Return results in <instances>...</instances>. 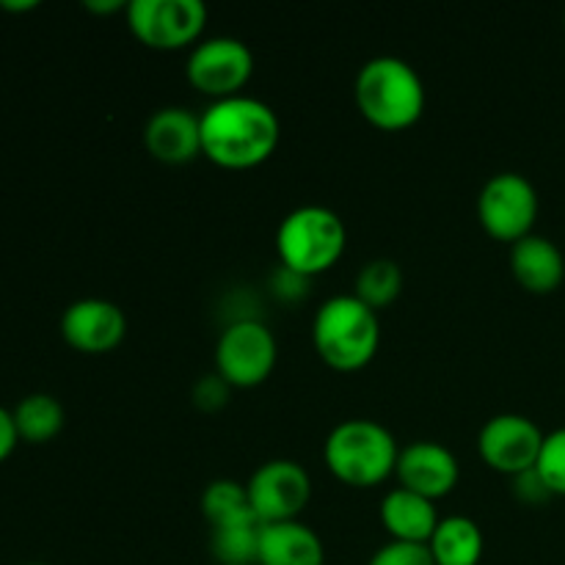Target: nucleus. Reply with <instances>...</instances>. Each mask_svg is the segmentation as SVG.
I'll list each match as a JSON object with an SVG mask.
<instances>
[{
    "mask_svg": "<svg viewBox=\"0 0 565 565\" xmlns=\"http://www.w3.org/2000/svg\"><path fill=\"white\" fill-rule=\"evenodd\" d=\"M11 417H14L17 436L25 445H47L64 430L66 423L64 406L53 395H44V392H33V395L22 397L14 412H11Z\"/></svg>",
    "mask_w": 565,
    "mask_h": 565,
    "instance_id": "nucleus-20",
    "label": "nucleus"
},
{
    "mask_svg": "<svg viewBox=\"0 0 565 565\" xmlns=\"http://www.w3.org/2000/svg\"><path fill=\"white\" fill-rule=\"evenodd\" d=\"M546 434L524 414H497L480 428L478 452L486 467L516 478L539 467Z\"/></svg>",
    "mask_w": 565,
    "mask_h": 565,
    "instance_id": "nucleus-11",
    "label": "nucleus"
},
{
    "mask_svg": "<svg viewBox=\"0 0 565 565\" xmlns=\"http://www.w3.org/2000/svg\"><path fill=\"white\" fill-rule=\"evenodd\" d=\"M353 99L370 125L384 132H401L423 119L425 83L408 61L379 55L359 70Z\"/></svg>",
    "mask_w": 565,
    "mask_h": 565,
    "instance_id": "nucleus-2",
    "label": "nucleus"
},
{
    "mask_svg": "<svg viewBox=\"0 0 565 565\" xmlns=\"http://www.w3.org/2000/svg\"><path fill=\"white\" fill-rule=\"evenodd\" d=\"M478 221L486 235L500 243H519L533 235L539 221V191L533 182L516 171L494 174L478 196Z\"/></svg>",
    "mask_w": 565,
    "mask_h": 565,
    "instance_id": "nucleus-7",
    "label": "nucleus"
},
{
    "mask_svg": "<svg viewBox=\"0 0 565 565\" xmlns=\"http://www.w3.org/2000/svg\"><path fill=\"white\" fill-rule=\"evenodd\" d=\"M36 0H20V3H0V9H6V11H31V9H36Z\"/></svg>",
    "mask_w": 565,
    "mask_h": 565,
    "instance_id": "nucleus-29",
    "label": "nucleus"
},
{
    "mask_svg": "<svg viewBox=\"0 0 565 565\" xmlns=\"http://www.w3.org/2000/svg\"><path fill=\"white\" fill-rule=\"evenodd\" d=\"M436 565H480L486 552L483 530L469 516H445L428 541Z\"/></svg>",
    "mask_w": 565,
    "mask_h": 565,
    "instance_id": "nucleus-19",
    "label": "nucleus"
},
{
    "mask_svg": "<svg viewBox=\"0 0 565 565\" xmlns=\"http://www.w3.org/2000/svg\"><path fill=\"white\" fill-rule=\"evenodd\" d=\"M127 28L152 50H182L199 44L207 25V6L202 0H130Z\"/></svg>",
    "mask_w": 565,
    "mask_h": 565,
    "instance_id": "nucleus-8",
    "label": "nucleus"
},
{
    "mask_svg": "<svg viewBox=\"0 0 565 565\" xmlns=\"http://www.w3.org/2000/svg\"><path fill=\"white\" fill-rule=\"evenodd\" d=\"M83 9L86 11H94V14H114V11H127V3L125 0H86L83 3Z\"/></svg>",
    "mask_w": 565,
    "mask_h": 565,
    "instance_id": "nucleus-28",
    "label": "nucleus"
},
{
    "mask_svg": "<svg viewBox=\"0 0 565 565\" xmlns=\"http://www.w3.org/2000/svg\"><path fill=\"white\" fill-rule=\"evenodd\" d=\"M17 445H20V436H17L14 417H11L9 408L0 406V463L17 450Z\"/></svg>",
    "mask_w": 565,
    "mask_h": 565,
    "instance_id": "nucleus-27",
    "label": "nucleus"
},
{
    "mask_svg": "<svg viewBox=\"0 0 565 565\" xmlns=\"http://www.w3.org/2000/svg\"><path fill=\"white\" fill-rule=\"evenodd\" d=\"M199 119H202V158L221 169H257L279 147V116L268 103L248 94L215 99L199 114Z\"/></svg>",
    "mask_w": 565,
    "mask_h": 565,
    "instance_id": "nucleus-1",
    "label": "nucleus"
},
{
    "mask_svg": "<svg viewBox=\"0 0 565 565\" xmlns=\"http://www.w3.org/2000/svg\"><path fill=\"white\" fill-rule=\"evenodd\" d=\"M348 246L345 221L323 204H303L287 213L276 230L281 268L312 279L342 259Z\"/></svg>",
    "mask_w": 565,
    "mask_h": 565,
    "instance_id": "nucleus-5",
    "label": "nucleus"
},
{
    "mask_svg": "<svg viewBox=\"0 0 565 565\" xmlns=\"http://www.w3.org/2000/svg\"><path fill=\"white\" fill-rule=\"evenodd\" d=\"M395 478L401 489L436 502L456 491L461 480V463L452 456V450H447L439 441H414V445L401 447Z\"/></svg>",
    "mask_w": 565,
    "mask_h": 565,
    "instance_id": "nucleus-13",
    "label": "nucleus"
},
{
    "mask_svg": "<svg viewBox=\"0 0 565 565\" xmlns=\"http://www.w3.org/2000/svg\"><path fill=\"white\" fill-rule=\"evenodd\" d=\"M257 565H326L323 541L301 519L265 524Z\"/></svg>",
    "mask_w": 565,
    "mask_h": 565,
    "instance_id": "nucleus-17",
    "label": "nucleus"
},
{
    "mask_svg": "<svg viewBox=\"0 0 565 565\" xmlns=\"http://www.w3.org/2000/svg\"><path fill=\"white\" fill-rule=\"evenodd\" d=\"M539 475L550 486L552 497H565V428L552 430L544 439L539 458Z\"/></svg>",
    "mask_w": 565,
    "mask_h": 565,
    "instance_id": "nucleus-23",
    "label": "nucleus"
},
{
    "mask_svg": "<svg viewBox=\"0 0 565 565\" xmlns=\"http://www.w3.org/2000/svg\"><path fill=\"white\" fill-rule=\"evenodd\" d=\"M263 527L257 513L243 511L210 527V552L215 565H257Z\"/></svg>",
    "mask_w": 565,
    "mask_h": 565,
    "instance_id": "nucleus-18",
    "label": "nucleus"
},
{
    "mask_svg": "<svg viewBox=\"0 0 565 565\" xmlns=\"http://www.w3.org/2000/svg\"><path fill=\"white\" fill-rule=\"evenodd\" d=\"M248 505L263 524L296 522L312 500V478L290 458H274L254 469L246 483Z\"/></svg>",
    "mask_w": 565,
    "mask_h": 565,
    "instance_id": "nucleus-10",
    "label": "nucleus"
},
{
    "mask_svg": "<svg viewBox=\"0 0 565 565\" xmlns=\"http://www.w3.org/2000/svg\"><path fill=\"white\" fill-rule=\"evenodd\" d=\"M254 75V53L243 39L210 36L193 44L185 64V77L204 97L226 99L243 94Z\"/></svg>",
    "mask_w": 565,
    "mask_h": 565,
    "instance_id": "nucleus-9",
    "label": "nucleus"
},
{
    "mask_svg": "<svg viewBox=\"0 0 565 565\" xmlns=\"http://www.w3.org/2000/svg\"><path fill=\"white\" fill-rule=\"evenodd\" d=\"M403 292V270L395 259H370L356 276L353 296L367 303L373 312L392 307Z\"/></svg>",
    "mask_w": 565,
    "mask_h": 565,
    "instance_id": "nucleus-21",
    "label": "nucleus"
},
{
    "mask_svg": "<svg viewBox=\"0 0 565 565\" xmlns=\"http://www.w3.org/2000/svg\"><path fill=\"white\" fill-rule=\"evenodd\" d=\"M143 147L166 166H185L202 158V119L185 105H166L143 125Z\"/></svg>",
    "mask_w": 565,
    "mask_h": 565,
    "instance_id": "nucleus-14",
    "label": "nucleus"
},
{
    "mask_svg": "<svg viewBox=\"0 0 565 565\" xmlns=\"http://www.w3.org/2000/svg\"><path fill=\"white\" fill-rule=\"evenodd\" d=\"M230 392L232 386L218 373H210L204 379H199L196 386H193V403L202 412H218V408H224L230 403Z\"/></svg>",
    "mask_w": 565,
    "mask_h": 565,
    "instance_id": "nucleus-25",
    "label": "nucleus"
},
{
    "mask_svg": "<svg viewBox=\"0 0 565 565\" xmlns=\"http://www.w3.org/2000/svg\"><path fill=\"white\" fill-rule=\"evenodd\" d=\"M312 342L320 362L337 373L364 370L381 345L379 312H373L356 296L329 298L315 312Z\"/></svg>",
    "mask_w": 565,
    "mask_h": 565,
    "instance_id": "nucleus-3",
    "label": "nucleus"
},
{
    "mask_svg": "<svg viewBox=\"0 0 565 565\" xmlns=\"http://www.w3.org/2000/svg\"><path fill=\"white\" fill-rule=\"evenodd\" d=\"M25 565H47V563H25Z\"/></svg>",
    "mask_w": 565,
    "mask_h": 565,
    "instance_id": "nucleus-30",
    "label": "nucleus"
},
{
    "mask_svg": "<svg viewBox=\"0 0 565 565\" xmlns=\"http://www.w3.org/2000/svg\"><path fill=\"white\" fill-rule=\"evenodd\" d=\"M279 359L274 331L259 320H235L215 342V373L232 390H254L270 379Z\"/></svg>",
    "mask_w": 565,
    "mask_h": 565,
    "instance_id": "nucleus-6",
    "label": "nucleus"
},
{
    "mask_svg": "<svg viewBox=\"0 0 565 565\" xmlns=\"http://www.w3.org/2000/svg\"><path fill=\"white\" fill-rule=\"evenodd\" d=\"M511 480H513V494H516V500H522L524 505H544L546 500H552L550 486L544 483L539 469H530V472L516 475V478Z\"/></svg>",
    "mask_w": 565,
    "mask_h": 565,
    "instance_id": "nucleus-26",
    "label": "nucleus"
},
{
    "mask_svg": "<svg viewBox=\"0 0 565 565\" xmlns=\"http://www.w3.org/2000/svg\"><path fill=\"white\" fill-rule=\"evenodd\" d=\"M436 502L414 494V491L395 486L381 500V524L390 541H408V544H428L434 530L439 527Z\"/></svg>",
    "mask_w": 565,
    "mask_h": 565,
    "instance_id": "nucleus-16",
    "label": "nucleus"
},
{
    "mask_svg": "<svg viewBox=\"0 0 565 565\" xmlns=\"http://www.w3.org/2000/svg\"><path fill=\"white\" fill-rule=\"evenodd\" d=\"M127 334V318L114 301L81 298L61 315V337L75 351L99 356L121 345Z\"/></svg>",
    "mask_w": 565,
    "mask_h": 565,
    "instance_id": "nucleus-12",
    "label": "nucleus"
},
{
    "mask_svg": "<svg viewBox=\"0 0 565 565\" xmlns=\"http://www.w3.org/2000/svg\"><path fill=\"white\" fill-rule=\"evenodd\" d=\"M367 565H436L428 544H408V541H386L373 552Z\"/></svg>",
    "mask_w": 565,
    "mask_h": 565,
    "instance_id": "nucleus-24",
    "label": "nucleus"
},
{
    "mask_svg": "<svg viewBox=\"0 0 565 565\" xmlns=\"http://www.w3.org/2000/svg\"><path fill=\"white\" fill-rule=\"evenodd\" d=\"M401 447L395 434L375 419H345L326 436L323 461L340 483L373 489L395 475Z\"/></svg>",
    "mask_w": 565,
    "mask_h": 565,
    "instance_id": "nucleus-4",
    "label": "nucleus"
},
{
    "mask_svg": "<svg viewBox=\"0 0 565 565\" xmlns=\"http://www.w3.org/2000/svg\"><path fill=\"white\" fill-rule=\"evenodd\" d=\"M511 274L527 292L550 296L563 285L565 257L555 241L533 232L511 246Z\"/></svg>",
    "mask_w": 565,
    "mask_h": 565,
    "instance_id": "nucleus-15",
    "label": "nucleus"
},
{
    "mask_svg": "<svg viewBox=\"0 0 565 565\" xmlns=\"http://www.w3.org/2000/svg\"><path fill=\"white\" fill-rule=\"evenodd\" d=\"M243 511H252V505H248L246 483L221 478V480H213V483L204 489L202 513H204V519H207L210 527H213V524L226 522V519L237 516V513H243Z\"/></svg>",
    "mask_w": 565,
    "mask_h": 565,
    "instance_id": "nucleus-22",
    "label": "nucleus"
}]
</instances>
